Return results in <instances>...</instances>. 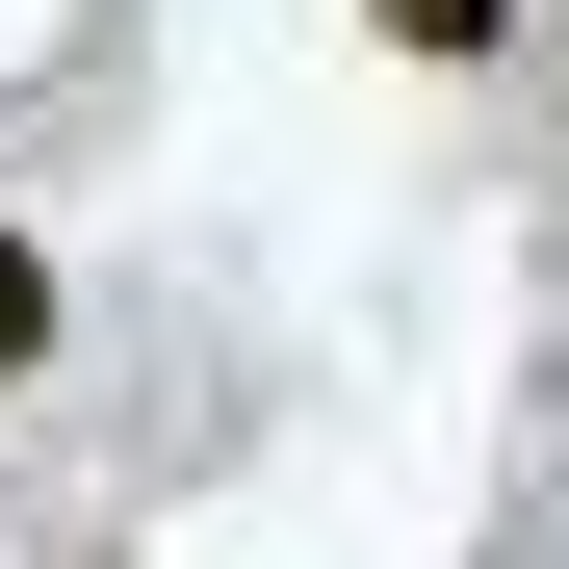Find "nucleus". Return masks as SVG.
Wrapping results in <instances>:
<instances>
[{"label":"nucleus","instance_id":"obj_2","mask_svg":"<svg viewBox=\"0 0 569 569\" xmlns=\"http://www.w3.org/2000/svg\"><path fill=\"white\" fill-rule=\"evenodd\" d=\"M0 362H52V259L27 233H0Z\"/></svg>","mask_w":569,"mask_h":569},{"label":"nucleus","instance_id":"obj_1","mask_svg":"<svg viewBox=\"0 0 569 569\" xmlns=\"http://www.w3.org/2000/svg\"><path fill=\"white\" fill-rule=\"evenodd\" d=\"M362 27H389V52H440V78H466V52L518 27V0H362Z\"/></svg>","mask_w":569,"mask_h":569}]
</instances>
